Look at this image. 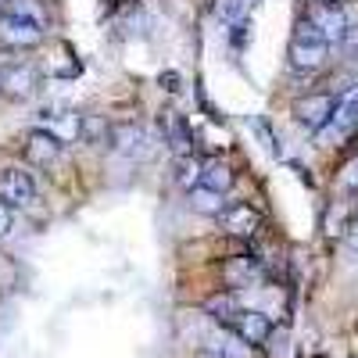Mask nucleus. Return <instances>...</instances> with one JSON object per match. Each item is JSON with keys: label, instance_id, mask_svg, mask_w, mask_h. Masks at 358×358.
<instances>
[{"label": "nucleus", "instance_id": "obj_1", "mask_svg": "<svg viewBox=\"0 0 358 358\" xmlns=\"http://www.w3.org/2000/svg\"><path fill=\"white\" fill-rule=\"evenodd\" d=\"M305 18L319 29V36L330 47L341 43L348 36V29H351V15H348V8L341 4V0H308Z\"/></svg>", "mask_w": 358, "mask_h": 358}, {"label": "nucleus", "instance_id": "obj_2", "mask_svg": "<svg viewBox=\"0 0 358 358\" xmlns=\"http://www.w3.org/2000/svg\"><path fill=\"white\" fill-rule=\"evenodd\" d=\"M326 62H330V43L326 40H308V36H290V47H287V65L294 72H319L326 69Z\"/></svg>", "mask_w": 358, "mask_h": 358}, {"label": "nucleus", "instance_id": "obj_3", "mask_svg": "<svg viewBox=\"0 0 358 358\" xmlns=\"http://www.w3.org/2000/svg\"><path fill=\"white\" fill-rule=\"evenodd\" d=\"M0 43H8L15 50L22 47H36L43 43V25L33 15H22V11H8L0 18Z\"/></svg>", "mask_w": 358, "mask_h": 358}, {"label": "nucleus", "instance_id": "obj_4", "mask_svg": "<svg viewBox=\"0 0 358 358\" xmlns=\"http://www.w3.org/2000/svg\"><path fill=\"white\" fill-rule=\"evenodd\" d=\"M334 108H337L334 94H308V97L294 101V118H297V126H305L308 133H322L334 118Z\"/></svg>", "mask_w": 358, "mask_h": 358}, {"label": "nucleus", "instance_id": "obj_5", "mask_svg": "<svg viewBox=\"0 0 358 358\" xmlns=\"http://www.w3.org/2000/svg\"><path fill=\"white\" fill-rule=\"evenodd\" d=\"M222 330H229V334H236L244 344H251V348H262V344H268V337H273L276 330H273V319H268L265 312H258V308H241L236 312Z\"/></svg>", "mask_w": 358, "mask_h": 358}, {"label": "nucleus", "instance_id": "obj_6", "mask_svg": "<svg viewBox=\"0 0 358 358\" xmlns=\"http://www.w3.org/2000/svg\"><path fill=\"white\" fill-rule=\"evenodd\" d=\"M265 280V268H262V258H255L251 251L236 255V258H226L222 262V283L229 290H248V287H258Z\"/></svg>", "mask_w": 358, "mask_h": 358}, {"label": "nucleus", "instance_id": "obj_7", "mask_svg": "<svg viewBox=\"0 0 358 358\" xmlns=\"http://www.w3.org/2000/svg\"><path fill=\"white\" fill-rule=\"evenodd\" d=\"M215 219H219V229H222L226 236H241V241H251V236L262 233V215L255 212L251 204H241V201H236V204H226Z\"/></svg>", "mask_w": 358, "mask_h": 358}, {"label": "nucleus", "instance_id": "obj_8", "mask_svg": "<svg viewBox=\"0 0 358 358\" xmlns=\"http://www.w3.org/2000/svg\"><path fill=\"white\" fill-rule=\"evenodd\" d=\"M0 197H4L11 208H29L36 201V183L22 165H8L0 169Z\"/></svg>", "mask_w": 358, "mask_h": 358}, {"label": "nucleus", "instance_id": "obj_9", "mask_svg": "<svg viewBox=\"0 0 358 358\" xmlns=\"http://www.w3.org/2000/svg\"><path fill=\"white\" fill-rule=\"evenodd\" d=\"M322 133H330L334 140H348L358 133V86H348L337 94V108H334V118Z\"/></svg>", "mask_w": 358, "mask_h": 358}, {"label": "nucleus", "instance_id": "obj_10", "mask_svg": "<svg viewBox=\"0 0 358 358\" xmlns=\"http://www.w3.org/2000/svg\"><path fill=\"white\" fill-rule=\"evenodd\" d=\"M0 94L11 97V101L33 97L36 94V69L33 65H22V62L0 65Z\"/></svg>", "mask_w": 358, "mask_h": 358}, {"label": "nucleus", "instance_id": "obj_11", "mask_svg": "<svg viewBox=\"0 0 358 358\" xmlns=\"http://www.w3.org/2000/svg\"><path fill=\"white\" fill-rule=\"evenodd\" d=\"M57 155H62V140H57L54 133H47V129H33V133H29V140H25V158L33 162V165L50 169V165L57 162Z\"/></svg>", "mask_w": 358, "mask_h": 358}, {"label": "nucleus", "instance_id": "obj_12", "mask_svg": "<svg viewBox=\"0 0 358 358\" xmlns=\"http://www.w3.org/2000/svg\"><path fill=\"white\" fill-rule=\"evenodd\" d=\"M162 129H165V143L172 147L179 158L194 155V129H190V122H187V118L179 115V111H165Z\"/></svg>", "mask_w": 358, "mask_h": 358}, {"label": "nucleus", "instance_id": "obj_13", "mask_svg": "<svg viewBox=\"0 0 358 358\" xmlns=\"http://www.w3.org/2000/svg\"><path fill=\"white\" fill-rule=\"evenodd\" d=\"M40 129H47L62 143H69V140L79 136V115L76 111H62V108H54V111L47 108V111H40Z\"/></svg>", "mask_w": 358, "mask_h": 358}, {"label": "nucleus", "instance_id": "obj_14", "mask_svg": "<svg viewBox=\"0 0 358 358\" xmlns=\"http://www.w3.org/2000/svg\"><path fill=\"white\" fill-rule=\"evenodd\" d=\"M140 143H147V133L136 122H118L108 133V147H111V151H118V155H136Z\"/></svg>", "mask_w": 358, "mask_h": 358}, {"label": "nucleus", "instance_id": "obj_15", "mask_svg": "<svg viewBox=\"0 0 358 358\" xmlns=\"http://www.w3.org/2000/svg\"><path fill=\"white\" fill-rule=\"evenodd\" d=\"M244 305H241V297H236V290H222V294H215V297H208V301H204V312L208 315H212L215 322H229L236 312H241Z\"/></svg>", "mask_w": 358, "mask_h": 358}, {"label": "nucleus", "instance_id": "obj_16", "mask_svg": "<svg viewBox=\"0 0 358 358\" xmlns=\"http://www.w3.org/2000/svg\"><path fill=\"white\" fill-rule=\"evenodd\" d=\"M201 187H212L219 194H226L233 187V169L222 162V158H212V162H204V176H201Z\"/></svg>", "mask_w": 358, "mask_h": 358}, {"label": "nucleus", "instance_id": "obj_17", "mask_svg": "<svg viewBox=\"0 0 358 358\" xmlns=\"http://www.w3.org/2000/svg\"><path fill=\"white\" fill-rule=\"evenodd\" d=\"M351 222H355V219H351L348 201H334L330 208H326V215H322V229H326V236H344Z\"/></svg>", "mask_w": 358, "mask_h": 358}, {"label": "nucleus", "instance_id": "obj_18", "mask_svg": "<svg viewBox=\"0 0 358 358\" xmlns=\"http://www.w3.org/2000/svg\"><path fill=\"white\" fill-rule=\"evenodd\" d=\"M187 197H190V208H194V212H201V215H219L222 208H226L222 194L212 190V187H194Z\"/></svg>", "mask_w": 358, "mask_h": 358}, {"label": "nucleus", "instance_id": "obj_19", "mask_svg": "<svg viewBox=\"0 0 358 358\" xmlns=\"http://www.w3.org/2000/svg\"><path fill=\"white\" fill-rule=\"evenodd\" d=\"M201 176H204V162H201L197 155H187V158L176 162V183L183 187L187 194H190L194 187H201Z\"/></svg>", "mask_w": 358, "mask_h": 358}, {"label": "nucleus", "instance_id": "obj_20", "mask_svg": "<svg viewBox=\"0 0 358 358\" xmlns=\"http://www.w3.org/2000/svg\"><path fill=\"white\" fill-rule=\"evenodd\" d=\"M108 133H111V122L104 115H79V136L86 143H108Z\"/></svg>", "mask_w": 358, "mask_h": 358}, {"label": "nucleus", "instance_id": "obj_21", "mask_svg": "<svg viewBox=\"0 0 358 358\" xmlns=\"http://www.w3.org/2000/svg\"><path fill=\"white\" fill-rule=\"evenodd\" d=\"M212 351L219 355V358H251V344H244L241 337H236V334H222L215 344H212Z\"/></svg>", "mask_w": 358, "mask_h": 358}, {"label": "nucleus", "instance_id": "obj_22", "mask_svg": "<svg viewBox=\"0 0 358 358\" xmlns=\"http://www.w3.org/2000/svg\"><path fill=\"white\" fill-rule=\"evenodd\" d=\"M248 129L262 140V147L273 158H280V140H276V133H273V126H268V118H262V115H255V118H248Z\"/></svg>", "mask_w": 358, "mask_h": 358}, {"label": "nucleus", "instance_id": "obj_23", "mask_svg": "<svg viewBox=\"0 0 358 358\" xmlns=\"http://www.w3.org/2000/svg\"><path fill=\"white\" fill-rule=\"evenodd\" d=\"M219 22L222 25H233V22H241L248 18V0H219Z\"/></svg>", "mask_w": 358, "mask_h": 358}, {"label": "nucleus", "instance_id": "obj_24", "mask_svg": "<svg viewBox=\"0 0 358 358\" xmlns=\"http://www.w3.org/2000/svg\"><path fill=\"white\" fill-rule=\"evenodd\" d=\"M226 36H229L233 50H244V47L251 43V18H241V22L226 25Z\"/></svg>", "mask_w": 358, "mask_h": 358}, {"label": "nucleus", "instance_id": "obj_25", "mask_svg": "<svg viewBox=\"0 0 358 358\" xmlns=\"http://www.w3.org/2000/svg\"><path fill=\"white\" fill-rule=\"evenodd\" d=\"M341 187H344V190H358V155H355L351 162H344V169H341Z\"/></svg>", "mask_w": 358, "mask_h": 358}, {"label": "nucleus", "instance_id": "obj_26", "mask_svg": "<svg viewBox=\"0 0 358 358\" xmlns=\"http://www.w3.org/2000/svg\"><path fill=\"white\" fill-rule=\"evenodd\" d=\"M11 222H15V212H11V204L0 197V241H4V236L11 233Z\"/></svg>", "mask_w": 358, "mask_h": 358}, {"label": "nucleus", "instance_id": "obj_27", "mask_svg": "<svg viewBox=\"0 0 358 358\" xmlns=\"http://www.w3.org/2000/svg\"><path fill=\"white\" fill-rule=\"evenodd\" d=\"M341 47H344V54H348V57H358V25H351V29H348V36L341 40Z\"/></svg>", "mask_w": 358, "mask_h": 358}, {"label": "nucleus", "instance_id": "obj_28", "mask_svg": "<svg viewBox=\"0 0 358 358\" xmlns=\"http://www.w3.org/2000/svg\"><path fill=\"white\" fill-rule=\"evenodd\" d=\"M344 244H348V251L358 258V215H355V222H351L348 233H344Z\"/></svg>", "mask_w": 358, "mask_h": 358}, {"label": "nucleus", "instance_id": "obj_29", "mask_svg": "<svg viewBox=\"0 0 358 358\" xmlns=\"http://www.w3.org/2000/svg\"><path fill=\"white\" fill-rule=\"evenodd\" d=\"M158 83H162V90H169V94H176V90H179V76L176 72H162Z\"/></svg>", "mask_w": 358, "mask_h": 358}, {"label": "nucleus", "instance_id": "obj_30", "mask_svg": "<svg viewBox=\"0 0 358 358\" xmlns=\"http://www.w3.org/2000/svg\"><path fill=\"white\" fill-rule=\"evenodd\" d=\"M8 15V0H0V18H4Z\"/></svg>", "mask_w": 358, "mask_h": 358}]
</instances>
